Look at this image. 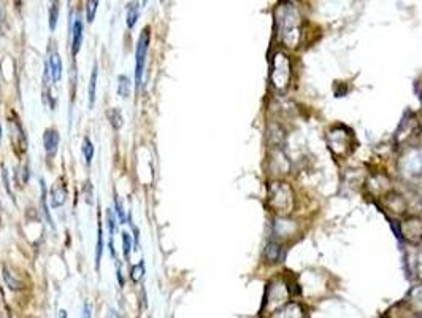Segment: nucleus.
<instances>
[{"label":"nucleus","mask_w":422,"mask_h":318,"mask_svg":"<svg viewBox=\"0 0 422 318\" xmlns=\"http://www.w3.org/2000/svg\"><path fill=\"white\" fill-rule=\"evenodd\" d=\"M275 27L278 39L289 48H295L301 35V16L297 7L291 2L280 4L275 10Z\"/></svg>","instance_id":"f257e3e1"},{"label":"nucleus","mask_w":422,"mask_h":318,"mask_svg":"<svg viewBox=\"0 0 422 318\" xmlns=\"http://www.w3.org/2000/svg\"><path fill=\"white\" fill-rule=\"evenodd\" d=\"M270 80L275 89L281 92L287 89L289 81H291V62H289V57L284 53H276L272 57Z\"/></svg>","instance_id":"f03ea898"},{"label":"nucleus","mask_w":422,"mask_h":318,"mask_svg":"<svg viewBox=\"0 0 422 318\" xmlns=\"http://www.w3.org/2000/svg\"><path fill=\"white\" fill-rule=\"evenodd\" d=\"M294 204L292 190L286 183H273L270 188V205L276 214L287 215L291 214Z\"/></svg>","instance_id":"7ed1b4c3"},{"label":"nucleus","mask_w":422,"mask_h":318,"mask_svg":"<svg viewBox=\"0 0 422 318\" xmlns=\"http://www.w3.org/2000/svg\"><path fill=\"white\" fill-rule=\"evenodd\" d=\"M151 45V27L146 26L141 32L137 42V50H135V88H141L143 83V72H144V64H146V56Z\"/></svg>","instance_id":"20e7f679"},{"label":"nucleus","mask_w":422,"mask_h":318,"mask_svg":"<svg viewBox=\"0 0 422 318\" xmlns=\"http://www.w3.org/2000/svg\"><path fill=\"white\" fill-rule=\"evenodd\" d=\"M289 299V287L283 280H275L268 285L265 293V307H268L272 312L275 309L284 305Z\"/></svg>","instance_id":"39448f33"},{"label":"nucleus","mask_w":422,"mask_h":318,"mask_svg":"<svg viewBox=\"0 0 422 318\" xmlns=\"http://www.w3.org/2000/svg\"><path fill=\"white\" fill-rule=\"evenodd\" d=\"M351 140H353V134L351 132H348L346 129H333V131L330 132L329 135V145H330V150L335 153V155H338V156H344L348 155V148H351Z\"/></svg>","instance_id":"423d86ee"},{"label":"nucleus","mask_w":422,"mask_h":318,"mask_svg":"<svg viewBox=\"0 0 422 318\" xmlns=\"http://www.w3.org/2000/svg\"><path fill=\"white\" fill-rule=\"evenodd\" d=\"M10 135L11 138H13V142L16 145V148L21 151V153H26L27 150V138H26V134H24V129L19 123V120L16 118V115H13V120L10 118Z\"/></svg>","instance_id":"0eeeda50"},{"label":"nucleus","mask_w":422,"mask_h":318,"mask_svg":"<svg viewBox=\"0 0 422 318\" xmlns=\"http://www.w3.org/2000/svg\"><path fill=\"white\" fill-rule=\"evenodd\" d=\"M59 142H60V135L56 129H46L43 135V147L48 158L56 156V153L59 150Z\"/></svg>","instance_id":"6e6552de"},{"label":"nucleus","mask_w":422,"mask_h":318,"mask_svg":"<svg viewBox=\"0 0 422 318\" xmlns=\"http://www.w3.org/2000/svg\"><path fill=\"white\" fill-rule=\"evenodd\" d=\"M67 197H68V191H67V186L62 180H57L53 188H51V193H50V199H51V207L57 208V207H62L67 202Z\"/></svg>","instance_id":"1a4fd4ad"},{"label":"nucleus","mask_w":422,"mask_h":318,"mask_svg":"<svg viewBox=\"0 0 422 318\" xmlns=\"http://www.w3.org/2000/svg\"><path fill=\"white\" fill-rule=\"evenodd\" d=\"M48 53H50V61H48V65H50V70H51L53 81L54 83H59V81L62 80V59H60V56H59V53H57V50L54 48V46H51V51L48 50Z\"/></svg>","instance_id":"9d476101"},{"label":"nucleus","mask_w":422,"mask_h":318,"mask_svg":"<svg viewBox=\"0 0 422 318\" xmlns=\"http://www.w3.org/2000/svg\"><path fill=\"white\" fill-rule=\"evenodd\" d=\"M83 21L80 16H76L75 22H73V27H71V54L73 57L80 53L81 50V45H83Z\"/></svg>","instance_id":"9b49d317"},{"label":"nucleus","mask_w":422,"mask_h":318,"mask_svg":"<svg viewBox=\"0 0 422 318\" xmlns=\"http://www.w3.org/2000/svg\"><path fill=\"white\" fill-rule=\"evenodd\" d=\"M2 275H4V280H5L7 287H8L11 291H21V290H24V281L19 280L13 272H11V270H10L8 267H4Z\"/></svg>","instance_id":"f8f14e48"},{"label":"nucleus","mask_w":422,"mask_h":318,"mask_svg":"<svg viewBox=\"0 0 422 318\" xmlns=\"http://www.w3.org/2000/svg\"><path fill=\"white\" fill-rule=\"evenodd\" d=\"M59 7H60V0H48V24H50V30H54L57 26Z\"/></svg>","instance_id":"ddd939ff"},{"label":"nucleus","mask_w":422,"mask_h":318,"mask_svg":"<svg viewBox=\"0 0 422 318\" xmlns=\"http://www.w3.org/2000/svg\"><path fill=\"white\" fill-rule=\"evenodd\" d=\"M97 64H94L92 67V74H91V80H89V89H88V99H89V109H94V103H95V89H97Z\"/></svg>","instance_id":"4468645a"},{"label":"nucleus","mask_w":422,"mask_h":318,"mask_svg":"<svg viewBox=\"0 0 422 318\" xmlns=\"http://www.w3.org/2000/svg\"><path fill=\"white\" fill-rule=\"evenodd\" d=\"M140 16V5H138V0H134V2H130L127 5V16H126V22H127V27L132 29L135 26V22Z\"/></svg>","instance_id":"2eb2a0df"},{"label":"nucleus","mask_w":422,"mask_h":318,"mask_svg":"<svg viewBox=\"0 0 422 318\" xmlns=\"http://www.w3.org/2000/svg\"><path fill=\"white\" fill-rule=\"evenodd\" d=\"M130 92H132V86H130V80L126 75H119L118 77V94L123 99L130 97Z\"/></svg>","instance_id":"dca6fc26"},{"label":"nucleus","mask_w":422,"mask_h":318,"mask_svg":"<svg viewBox=\"0 0 422 318\" xmlns=\"http://www.w3.org/2000/svg\"><path fill=\"white\" fill-rule=\"evenodd\" d=\"M265 256H267L268 263H278L280 256H281V246L276 243V242H270L267 245V249H265Z\"/></svg>","instance_id":"f3484780"},{"label":"nucleus","mask_w":422,"mask_h":318,"mask_svg":"<svg viewBox=\"0 0 422 318\" xmlns=\"http://www.w3.org/2000/svg\"><path fill=\"white\" fill-rule=\"evenodd\" d=\"M108 120H110V124L113 129H121L124 124V118H123V113H121L119 109H111L110 112H108Z\"/></svg>","instance_id":"a211bd4d"},{"label":"nucleus","mask_w":422,"mask_h":318,"mask_svg":"<svg viewBox=\"0 0 422 318\" xmlns=\"http://www.w3.org/2000/svg\"><path fill=\"white\" fill-rule=\"evenodd\" d=\"M102 253H103V231H102V225H100V221H99V229H97V246H95V267H97V269H99V266H100Z\"/></svg>","instance_id":"6ab92c4d"},{"label":"nucleus","mask_w":422,"mask_h":318,"mask_svg":"<svg viewBox=\"0 0 422 318\" xmlns=\"http://www.w3.org/2000/svg\"><path fill=\"white\" fill-rule=\"evenodd\" d=\"M83 156H84V161H86L88 166H91L92 158H94V145L89 137H84V140H83Z\"/></svg>","instance_id":"aec40b11"},{"label":"nucleus","mask_w":422,"mask_h":318,"mask_svg":"<svg viewBox=\"0 0 422 318\" xmlns=\"http://www.w3.org/2000/svg\"><path fill=\"white\" fill-rule=\"evenodd\" d=\"M97 7H99V0H86V8H84V11H86V21L89 24L94 22V19H95Z\"/></svg>","instance_id":"412c9836"},{"label":"nucleus","mask_w":422,"mask_h":318,"mask_svg":"<svg viewBox=\"0 0 422 318\" xmlns=\"http://www.w3.org/2000/svg\"><path fill=\"white\" fill-rule=\"evenodd\" d=\"M123 253L126 258V263L130 261V253H132V239L129 232H123Z\"/></svg>","instance_id":"4be33fe9"},{"label":"nucleus","mask_w":422,"mask_h":318,"mask_svg":"<svg viewBox=\"0 0 422 318\" xmlns=\"http://www.w3.org/2000/svg\"><path fill=\"white\" fill-rule=\"evenodd\" d=\"M143 277H144V263L140 261L137 266L132 267V270H130V278L134 280V281H140Z\"/></svg>","instance_id":"5701e85b"},{"label":"nucleus","mask_w":422,"mask_h":318,"mask_svg":"<svg viewBox=\"0 0 422 318\" xmlns=\"http://www.w3.org/2000/svg\"><path fill=\"white\" fill-rule=\"evenodd\" d=\"M40 183H42V207H43V214H45V218L48 220V223H50V225L54 228L51 215H50V211H48V205H46V186H45V180H42Z\"/></svg>","instance_id":"b1692460"},{"label":"nucleus","mask_w":422,"mask_h":318,"mask_svg":"<svg viewBox=\"0 0 422 318\" xmlns=\"http://www.w3.org/2000/svg\"><path fill=\"white\" fill-rule=\"evenodd\" d=\"M106 225H108V231H110V235L113 237V234H114V231H116L118 223H116L114 211H113L111 208H108V210H106Z\"/></svg>","instance_id":"393cba45"},{"label":"nucleus","mask_w":422,"mask_h":318,"mask_svg":"<svg viewBox=\"0 0 422 318\" xmlns=\"http://www.w3.org/2000/svg\"><path fill=\"white\" fill-rule=\"evenodd\" d=\"M84 201L88 205H94V186L89 180L84 183Z\"/></svg>","instance_id":"a878e982"},{"label":"nucleus","mask_w":422,"mask_h":318,"mask_svg":"<svg viewBox=\"0 0 422 318\" xmlns=\"http://www.w3.org/2000/svg\"><path fill=\"white\" fill-rule=\"evenodd\" d=\"M114 208H116V214H118V218H119V225H124V223H126V214H124L123 202H121V199L118 196L114 199Z\"/></svg>","instance_id":"bb28decb"},{"label":"nucleus","mask_w":422,"mask_h":318,"mask_svg":"<svg viewBox=\"0 0 422 318\" xmlns=\"http://www.w3.org/2000/svg\"><path fill=\"white\" fill-rule=\"evenodd\" d=\"M84 316H91V307L88 304H84V313H83Z\"/></svg>","instance_id":"cd10ccee"},{"label":"nucleus","mask_w":422,"mask_h":318,"mask_svg":"<svg viewBox=\"0 0 422 318\" xmlns=\"http://www.w3.org/2000/svg\"><path fill=\"white\" fill-rule=\"evenodd\" d=\"M4 15H5V11H4V4H2V0H0V21L4 19Z\"/></svg>","instance_id":"c85d7f7f"},{"label":"nucleus","mask_w":422,"mask_h":318,"mask_svg":"<svg viewBox=\"0 0 422 318\" xmlns=\"http://www.w3.org/2000/svg\"><path fill=\"white\" fill-rule=\"evenodd\" d=\"M0 142H2V124H0Z\"/></svg>","instance_id":"c756f323"},{"label":"nucleus","mask_w":422,"mask_h":318,"mask_svg":"<svg viewBox=\"0 0 422 318\" xmlns=\"http://www.w3.org/2000/svg\"><path fill=\"white\" fill-rule=\"evenodd\" d=\"M148 4V0H143V5H146Z\"/></svg>","instance_id":"7c9ffc66"},{"label":"nucleus","mask_w":422,"mask_h":318,"mask_svg":"<svg viewBox=\"0 0 422 318\" xmlns=\"http://www.w3.org/2000/svg\"><path fill=\"white\" fill-rule=\"evenodd\" d=\"M161 2H164V0H161Z\"/></svg>","instance_id":"2f4dec72"}]
</instances>
